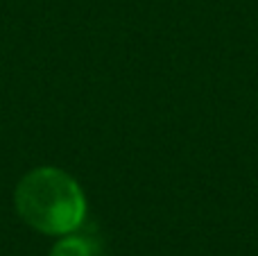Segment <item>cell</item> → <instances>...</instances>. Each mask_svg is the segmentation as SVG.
<instances>
[{
	"label": "cell",
	"mask_w": 258,
	"mask_h": 256,
	"mask_svg": "<svg viewBox=\"0 0 258 256\" xmlns=\"http://www.w3.org/2000/svg\"><path fill=\"white\" fill-rule=\"evenodd\" d=\"M16 209L27 225L57 236L80 227L86 207L75 179L57 168H39L21 179Z\"/></svg>",
	"instance_id": "cell-1"
},
{
	"label": "cell",
	"mask_w": 258,
	"mask_h": 256,
	"mask_svg": "<svg viewBox=\"0 0 258 256\" xmlns=\"http://www.w3.org/2000/svg\"><path fill=\"white\" fill-rule=\"evenodd\" d=\"M52 256H91V247L86 240L68 236L57 243V247L52 249Z\"/></svg>",
	"instance_id": "cell-2"
}]
</instances>
